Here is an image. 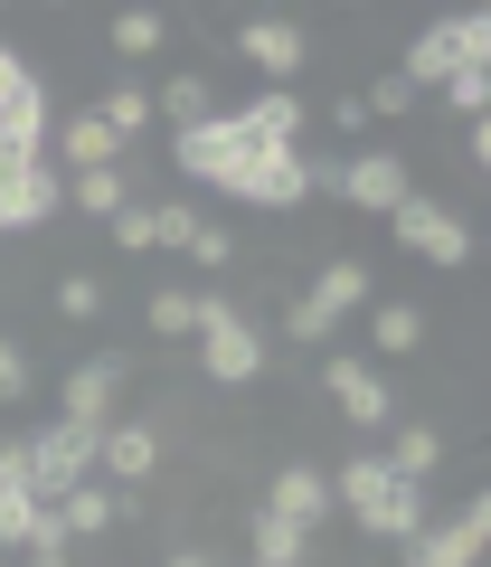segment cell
<instances>
[{
    "instance_id": "25",
    "label": "cell",
    "mask_w": 491,
    "mask_h": 567,
    "mask_svg": "<svg viewBox=\"0 0 491 567\" xmlns=\"http://www.w3.org/2000/svg\"><path fill=\"white\" fill-rule=\"evenodd\" d=\"M445 104L463 123H491V66H463V76H445Z\"/></svg>"
},
{
    "instance_id": "5",
    "label": "cell",
    "mask_w": 491,
    "mask_h": 567,
    "mask_svg": "<svg viewBox=\"0 0 491 567\" xmlns=\"http://www.w3.org/2000/svg\"><path fill=\"white\" fill-rule=\"evenodd\" d=\"M463 66H491V10H453V20H435L426 39L407 48L397 76H407V85H445V76H463Z\"/></svg>"
},
{
    "instance_id": "19",
    "label": "cell",
    "mask_w": 491,
    "mask_h": 567,
    "mask_svg": "<svg viewBox=\"0 0 491 567\" xmlns=\"http://www.w3.org/2000/svg\"><path fill=\"white\" fill-rule=\"evenodd\" d=\"M368 341L388 350V360H407V350H426V312L416 303H368Z\"/></svg>"
},
{
    "instance_id": "24",
    "label": "cell",
    "mask_w": 491,
    "mask_h": 567,
    "mask_svg": "<svg viewBox=\"0 0 491 567\" xmlns=\"http://www.w3.org/2000/svg\"><path fill=\"white\" fill-rule=\"evenodd\" d=\"M20 548H29V567H66V558H76V539H66V520H58L48 502L29 511V539H20Z\"/></svg>"
},
{
    "instance_id": "16",
    "label": "cell",
    "mask_w": 491,
    "mask_h": 567,
    "mask_svg": "<svg viewBox=\"0 0 491 567\" xmlns=\"http://www.w3.org/2000/svg\"><path fill=\"white\" fill-rule=\"evenodd\" d=\"M161 246H170V256H189V265H208V275L237 256V237H227L218 218H199V208H161Z\"/></svg>"
},
{
    "instance_id": "9",
    "label": "cell",
    "mask_w": 491,
    "mask_h": 567,
    "mask_svg": "<svg viewBox=\"0 0 491 567\" xmlns=\"http://www.w3.org/2000/svg\"><path fill=\"white\" fill-rule=\"evenodd\" d=\"M331 189H341L349 208H368V218H388V208L416 189V171L397 162V152H359V162H331Z\"/></svg>"
},
{
    "instance_id": "3",
    "label": "cell",
    "mask_w": 491,
    "mask_h": 567,
    "mask_svg": "<svg viewBox=\"0 0 491 567\" xmlns=\"http://www.w3.org/2000/svg\"><path fill=\"white\" fill-rule=\"evenodd\" d=\"M189 341H199V369L218 388H245V379H265V331L245 322L227 293H189Z\"/></svg>"
},
{
    "instance_id": "6",
    "label": "cell",
    "mask_w": 491,
    "mask_h": 567,
    "mask_svg": "<svg viewBox=\"0 0 491 567\" xmlns=\"http://www.w3.org/2000/svg\"><path fill=\"white\" fill-rule=\"evenodd\" d=\"M66 208V171H48V152L0 142V227H48Z\"/></svg>"
},
{
    "instance_id": "20",
    "label": "cell",
    "mask_w": 491,
    "mask_h": 567,
    "mask_svg": "<svg viewBox=\"0 0 491 567\" xmlns=\"http://www.w3.org/2000/svg\"><path fill=\"white\" fill-rule=\"evenodd\" d=\"M152 114H170V123L189 133V123L218 114V85H208V76H170V85H152Z\"/></svg>"
},
{
    "instance_id": "22",
    "label": "cell",
    "mask_w": 491,
    "mask_h": 567,
    "mask_svg": "<svg viewBox=\"0 0 491 567\" xmlns=\"http://www.w3.org/2000/svg\"><path fill=\"white\" fill-rule=\"evenodd\" d=\"M66 199H76L85 218H104V227H114L123 208H133V181H123V171H85V181H66Z\"/></svg>"
},
{
    "instance_id": "26",
    "label": "cell",
    "mask_w": 491,
    "mask_h": 567,
    "mask_svg": "<svg viewBox=\"0 0 491 567\" xmlns=\"http://www.w3.org/2000/svg\"><path fill=\"white\" fill-rule=\"evenodd\" d=\"M161 10H114V48H123V58H152V48H161Z\"/></svg>"
},
{
    "instance_id": "14",
    "label": "cell",
    "mask_w": 491,
    "mask_h": 567,
    "mask_svg": "<svg viewBox=\"0 0 491 567\" xmlns=\"http://www.w3.org/2000/svg\"><path fill=\"white\" fill-rule=\"evenodd\" d=\"M322 398H341V416H349V425H388V379H378L368 360H349V350L322 369Z\"/></svg>"
},
{
    "instance_id": "8",
    "label": "cell",
    "mask_w": 491,
    "mask_h": 567,
    "mask_svg": "<svg viewBox=\"0 0 491 567\" xmlns=\"http://www.w3.org/2000/svg\"><path fill=\"white\" fill-rule=\"evenodd\" d=\"M388 227H397V246H407V256H426V265H445V275H453V265L472 256V227L453 218L445 199H426V189H407V199L388 208Z\"/></svg>"
},
{
    "instance_id": "35",
    "label": "cell",
    "mask_w": 491,
    "mask_h": 567,
    "mask_svg": "<svg viewBox=\"0 0 491 567\" xmlns=\"http://www.w3.org/2000/svg\"><path fill=\"white\" fill-rule=\"evenodd\" d=\"M255 567H265V558H255Z\"/></svg>"
},
{
    "instance_id": "21",
    "label": "cell",
    "mask_w": 491,
    "mask_h": 567,
    "mask_svg": "<svg viewBox=\"0 0 491 567\" xmlns=\"http://www.w3.org/2000/svg\"><path fill=\"white\" fill-rule=\"evenodd\" d=\"M435 464H445V435H435V425H397V435H388V473H407V483H426Z\"/></svg>"
},
{
    "instance_id": "15",
    "label": "cell",
    "mask_w": 491,
    "mask_h": 567,
    "mask_svg": "<svg viewBox=\"0 0 491 567\" xmlns=\"http://www.w3.org/2000/svg\"><path fill=\"white\" fill-rule=\"evenodd\" d=\"M237 58H245V66H265V76H293V66L312 58V39H303V20H274V10H265V20H245V29H237Z\"/></svg>"
},
{
    "instance_id": "11",
    "label": "cell",
    "mask_w": 491,
    "mask_h": 567,
    "mask_svg": "<svg viewBox=\"0 0 491 567\" xmlns=\"http://www.w3.org/2000/svg\"><path fill=\"white\" fill-rule=\"evenodd\" d=\"M322 511H331V473H312V464H284L265 483V511H255V520H284V529H322Z\"/></svg>"
},
{
    "instance_id": "30",
    "label": "cell",
    "mask_w": 491,
    "mask_h": 567,
    "mask_svg": "<svg viewBox=\"0 0 491 567\" xmlns=\"http://www.w3.org/2000/svg\"><path fill=\"white\" fill-rule=\"evenodd\" d=\"M20 398H29V350L0 331V406H20Z\"/></svg>"
},
{
    "instance_id": "12",
    "label": "cell",
    "mask_w": 491,
    "mask_h": 567,
    "mask_svg": "<svg viewBox=\"0 0 491 567\" xmlns=\"http://www.w3.org/2000/svg\"><path fill=\"white\" fill-rule=\"evenodd\" d=\"M152 464H161V425L152 416H123L95 435V473H114V483H143Z\"/></svg>"
},
{
    "instance_id": "2",
    "label": "cell",
    "mask_w": 491,
    "mask_h": 567,
    "mask_svg": "<svg viewBox=\"0 0 491 567\" xmlns=\"http://www.w3.org/2000/svg\"><path fill=\"white\" fill-rule=\"evenodd\" d=\"M331 502H341L368 539H416V529H426V483L388 473V454H349L341 483H331Z\"/></svg>"
},
{
    "instance_id": "4",
    "label": "cell",
    "mask_w": 491,
    "mask_h": 567,
    "mask_svg": "<svg viewBox=\"0 0 491 567\" xmlns=\"http://www.w3.org/2000/svg\"><path fill=\"white\" fill-rule=\"evenodd\" d=\"M95 435L104 425H39V435H20L29 445V502H66L76 483H95Z\"/></svg>"
},
{
    "instance_id": "29",
    "label": "cell",
    "mask_w": 491,
    "mask_h": 567,
    "mask_svg": "<svg viewBox=\"0 0 491 567\" xmlns=\"http://www.w3.org/2000/svg\"><path fill=\"white\" fill-rule=\"evenodd\" d=\"M58 312H66V322H95V312H104V284L95 275H66L58 284Z\"/></svg>"
},
{
    "instance_id": "7",
    "label": "cell",
    "mask_w": 491,
    "mask_h": 567,
    "mask_svg": "<svg viewBox=\"0 0 491 567\" xmlns=\"http://www.w3.org/2000/svg\"><path fill=\"white\" fill-rule=\"evenodd\" d=\"M349 312H368V265L341 256V265H322V275H312V293L284 312V331H293V341H331Z\"/></svg>"
},
{
    "instance_id": "33",
    "label": "cell",
    "mask_w": 491,
    "mask_h": 567,
    "mask_svg": "<svg viewBox=\"0 0 491 567\" xmlns=\"http://www.w3.org/2000/svg\"><path fill=\"white\" fill-rule=\"evenodd\" d=\"M152 331L161 341H189V293H152Z\"/></svg>"
},
{
    "instance_id": "13",
    "label": "cell",
    "mask_w": 491,
    "mask_h": 567,
    "mask_svg": "<svg viewBox=\"0 0 491 567\" xmlns=\"http://www.w3.org/2000/svg\"><path fill=\"white\" fill-rule=\"evenodd\" d=\"M114 388H123V360H76L58 388V416L66 425H114Z\"/></svg>"
},
{
    "instance_id": "1",
    "label": "cell",
    "mask_w": 491,
    "mask_h": 567,
    "mask_svg": "<svg viewBox=\"0 0 491 567\" xmlns=\"http://www.w3.org/2000/svg\"><path fill=\"white\" fill-rule=\"evenodd\" d=\"M180 181L218 189L245 208H303L312 199V162H303V95H255L237 114H208L170 142Z\"/></svg>"
},
{
    "instance_id": "18",
    "label": "cell",
    "mask_w": 491,
    "mask_h": 567,
    "mask_svg": "<svg viewBox=\"0 0 491 567\" xmlns=\"http://www.w3.org/2000/svg\"><path fill=\"white\" fill-rule=\"evenodd\" d=\"M58 162H66V181H85V171H114L123 162V142L104 133L95 114H76V123H58Z\"/></svg>"
},
{
    "instance_id": "31",
    "label": "cell",
    "mask_w": 491,
    "mask_h": 567,
    "mask_svg": "<svg viewBox=\"0 0 491 567\" xmlns=\"http://www.w3.org/2000/svg\"><path fill=\"white\" fill-rule=\"evenodd\" d=\"M29 511H39V502H29L20 483H0V548H20V539H29Z\"/></svg>"
},
{
    "instance_id": "28",
    "label": "cell",
    "mask_w": 491,
    "mask_h": 567,
    "mask_svg": "<svg viewBox=\"0 0 491 567\" xmlns=\"http://www.w3.org/2000/svg\"><path fill=\"white\" fill-rule=\"evenodd\" d=\"M39 95H48V85H39V76H29V66H20V58H10V48H0V123L20 114V104H39Z\"/></svg>"
},
{
    "instance_id": "10",
    "label": "cell",
    "mask_w": 491,
    "mask_h": 567,
    "mask_svg": "<svg viewBox=\"0 0 491 567\" xmlns=\"http://www.w3.org/2000/svg\"><path fill=\"white\" fill-rule=\"evenodd\" d=\"M482 539H491V502H463L453 520H426V529H416L407 567H472V558H482Z\"/></svg>"
},
{
    "instance_id": "27",
    "label": "cell",
    "mask_w": 491,
    "mask_h": 567,
    "mask_svg": "<svg viewBox=\"0 0 491 567\" xmlns=\"http://www.w3.org/2000/svg\"><path fill=\"white\" fill-rule=\"evenodd\" d=\"M114 246H123V256H161V208H123Z\"/></svg>"
},
{
    "instance_id": "17",
    "label": "cell",
    "mask_w": 491,
    "mask_h": 567,
    "mask_svg": "<svg viewBox=\"0 0 491 567\" xmlns=\"http://www.w3.org/2000/svg\"><path fill=\"white\" fill-rule=\"evenodd\" d=\"M48 511H58V520H66V539H104V529H114V520H123V511H133V502H123L114 483H76V492H66V502H48Z\"/></svg>"
},
{
    "instance_id": "34",
    "label": "cell",
    "mask_w": 491,
    "mask_h": 567,
    "mask_svg": "<svg viewBox=\"0 0 491 567\" xmlns=\"http://www.w3.org/2000/svg\"><path fill=\"white\" fill-rule=\"evenodd\" d=\"M161 567H218V558H208V548H170Z\"/></svg>"
},
{
    "instance_id": "32",
    "label": "cell",
    "mask_w": 491,
    "mask_h": 567,
    "mask_svg": "<svg viewBox=\"0 0 491 567\" xmlns=\"http://www.w3.org/2000/svg\"><path fill=\"white\" fill-rule=\"evenodd\" d=\"M359 114H416V85H407V76H378V85L359 95Z\"/></svg>"
},
{
    "instance_id": "23",
    "label": "cell",
    "mask_w": 491,
    "mask_h": 567,
    "mask_svg": "<svg viewBox=\"0 0 491 567\" xmlns=\"http://www.w3.org/2000/svg\"><path fill=\"white\" fill-rule=\"evenodd\" d=\"M95 123H104V133H114V142H133V133H143V123H152V85H114V95L95 104Z\"/></svg>"
}]
</instances>
